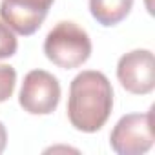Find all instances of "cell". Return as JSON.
<instances>
[{
	"mask_svg": "<svg viewBox=\"0 0 155 155\" xmlns=\"http://www.w3.org/2000/svg\"><path fill=\"white\" fill-rule=\"evenodd\" d=\"M153 140V108L120 117L110 135L111 150L119 155H142L151 150Z\"/></svg>",
	"mask_w": 155,
	"mask_h": 155,
	"instance_id": "3957f363",
	"label": "cell"
},
{
	"mask_svg": "<svg viewBox=\"0 0 155 155\" xmlns=\"http://www.w3.org/2000/svg\"><path fill=\"white\" fill-rule=\"evenodd\" d=\"M113 110V88L108 77L95 69L81 71L69 84L68 119L84 133L99 131Z\"/></svg>",
	"mask_w": 155,
	"mask_h": 155,
	"instance_id": "6da1fadb",
	"label": "cell"
},
{
	"mask_svg": "<svg viewBox=\"0 0 155 155\" xmlns=\"http://www.w3.org/2000/svg\"><path fill=\"white\" fill-rule=\"evenodd\" d=\"M55 0H2L0 17L18 35L29 37L44 24Z\"/></svg>",
	"mask_w": 155,
	"mask_h": 155,
	"instance_id": "8992f818",
	"label": "cell"
},
{
	"mask_svg": "<svg viewBox=\"0 0 155 155\" xmlns=\"http://www.w3.org/2000/svg\"><path fill=\"white\" fill-rule=\"evenodd\" d=\"M6 144H8V131H6V126L0 122V153L6 150Z\"/></svg>",
	"mask_w": 155,
	"mask_h": 155,
	"instance_id": "30bf717a",
	"label": "cell"
},
{
	"mask_svg": "<svg viewBox=\"0 0 155 155\" xmlns=\"http://www.w3.org/2000/svg\"><path fill=\"white\" fill-rule=\"evenodd\" d=\"M133 8V0H90L91 17L101 26H117L122 22Z\"/></svg>",
	"mask_w": 155,
	"mask_h": 155,
	"instance_id": "52a82bcc",
	"label": "cell"
},
{
	"mask_svg": "<svg viewBox=\"0 0 155 155\" xmlns=\"http://www.w3.org/2000/svg\"><path fill=\"white\" fill-rule=\"evenodd\" d=\"M60 101V84L46 69H33L24 77L18 102L31 115H49Z\"/></svg>",
	"mask_w": 155,
	"mask_h": 155,
	"instance_id": "277c9868",
	"label": "cell"
},
{
	"mask_svg": "<svg viewBox=\"0 0 155 155\" xmlns=\"http://www.w3.org/2000/svg\"><path fill=\"white\" fill-rule=\"evenodd\" d=\"M18 40L15 37V31L6 24L0 22V58H9L17 53Z\"/></svg>",
	"mask_w": 155,
	"mask_h": 155,
	"instance_id": "ba28073f",
	"label": "cell"
},
{
	"mask_svg": "<svg viewBox=\"0 0 155 155\" xmlns=\"http://www.w3.org/2000/svg\"><path fill=\"white\" fill-rule=\"evenodd\" d=\"M15 84H17V71H15V68L0 64V102L8 101L13 95Z\"/></svg>",
	"mask_w": 155,
	"mask_h": 155,
	"instance_id": "9c48e42d",
	"label": "cell"
},
{
	"mask_svg": "<svg viewBox=\"0 0 155 155\" xmlns=\"http://www.w3.org/2000/svg\"><path fill=\"white\" fill-rule=\"evenodd\" d=\"M46 57L62 69L82 66L91 55V40L86 29L75 22H58L44 40Z\"/></svg>",
	"mask_w": 155,
	"mask_h": 155,
	"instance_id": "7a4b0ae2",
	"label": "cell"
},
{
	"mask_svg": "<svg viewBox=\"0 0 155 155\" xmlns=\"http://www.w3.org/2000/svg\"><path fill=\"white\" fill-rule=\"evenodd\" d=\"M117 79L133 95H148L155 88V58L150 49H133L117 62Z\"/></svg>",
	"mask_w": 155,
	"mask_h": 155,
	"instance_id": "5b68a950",
	"label": "cell"
}]
</instances>
